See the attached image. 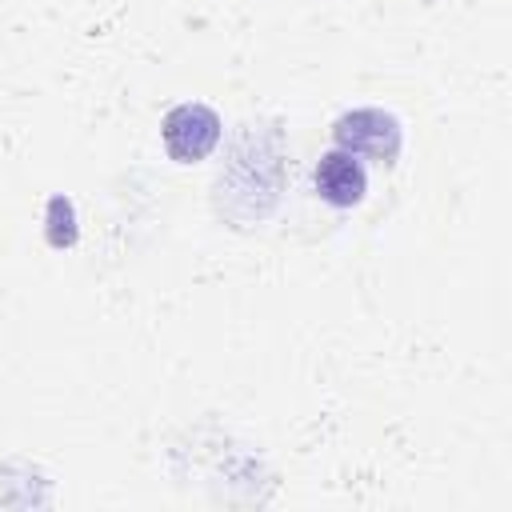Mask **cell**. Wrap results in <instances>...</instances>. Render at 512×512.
<instances>
[{"label": "cell", "instance_id": "cell-1", "mask_svg": "<svg viewBox=\"0 0 512 512\" xmlns=\"http://www.w3.org/2000/svg\"><path fill=\"white\" fill-rule=\"evenodd\" d=\"M332 148L352 152L356 160L396 164L404 148V128L384 108H352V112H340L332 124Z\"/></svg>", "mask_w": 512, "mask_h": 512}, {"label": "cell", "instance_id": "cell-2", "mask_svg": "<svg viewBox=\"0 0 512 512\" xmlns=\"http://www.w3.org/2000/svg\"><path fill=\"white\" fill-rule=\"evenodd\" d=\"M160 140L176 164H200L220 144V116L200 100H184L160 120Z\"/></svg>", "mask_w": 512, "mask_h": 512}, {"label": "cell", "instance_id": "cell-3", "mask_svg": "<svg viewBox=\"0 0 512 512\" xmlns=\"http://www.w3.org/2000/svg\"><path fill=\"white\" fill-rule=\"evenodd\" d=\"M312 184L320 192L324 204L332 208H356L368 192V172H364V160H356L352 152H340V148H328L316 168H312Z\"/></svg>", "mask_w": 512, "mask_h": 512}, {"label": "cell", "instance_id": "cell-4", "mask_svg": "<svg viewBox=\"0 0 512 512\" xmlns=\"http://www.w3.org/2000/svg\"><path fill=\"white\" fill-rule=\"evenodd\" d=\"M44 232H48V244L52 248H72L80 228H76V208L68 196H52L48 200V216H44Z\"/></svg>", "mask_w": 512, "mask_h": 512}]
</instances>
